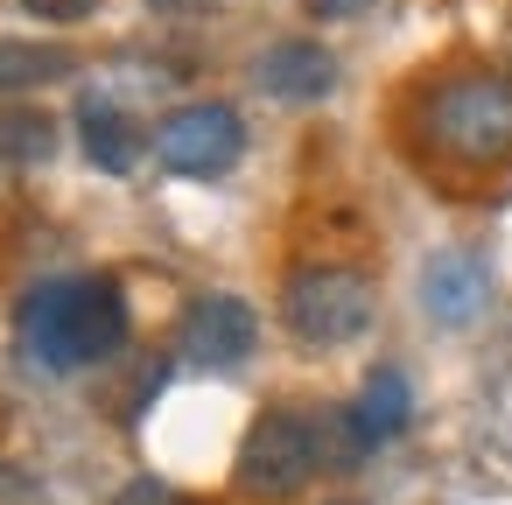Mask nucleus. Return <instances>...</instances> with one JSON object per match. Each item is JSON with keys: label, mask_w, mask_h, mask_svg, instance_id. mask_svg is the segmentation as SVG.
<instances>
[{"label": "nucleus", "mask_w": 512, "mask_h": 505, "mask_svg": "<svg viewBox=\"0 0 512 505\" xmlns=\"http://www.w3.org/2000/svg\"><path fill=\"white\" fill-rule=\"evenodd\" d=\"M15 330H22L29 365H43V372L64 379V372L106 365L127 344L134 316H127V295H120L113 274H57V281L29 288Z\"/></svg>", "instance_id": "obj_1"}, {"label": "nucleus", "mask_w": 512, "mask_h": 505, "mask_svg": "<svg viewBox=\"0 0 512 505\" xmlns=\"http://www.w3.org/2000/svg\"><path fill=\"white\" fill-rule=\"evenodd\" d=\"M337 456H351V442H344V421L337 414H302V407H267L253 428H246V442H239V463H232V477H239V491L246 498H295L323 463H337Z\"/></svg>", "instance_id": "obj_2"}, {"label": "nucleus", "mask_w": 512, "mask_h": 505, "mask_svg": "<svg viewBox=\"0 0 512 505\" xmlns=\"http://www.w3.org/2000/svg\"><path fill=\"white\" fill-rule=\"evenodd\" d=\"M428 141L463 162V169H491L512 155V78H449L428 99Z\"/></svg>", "instance_id": "obj_3"}, {"label": "nucleus", "mask_w": 512, "mask_h": 505, "mask_svg": "<svg viewBox=\"0 0 512 505\" xmlns=\"http://www.w3.org/2000/svg\"><path fill=\"white\" fill-rule=\"evenodd\" d=\"M372 309H379V288L358 267H295L288 288H281V323L316 351H337V344L365 337Z\"/></svg>", "instance_id": "obj_4"}, {"label": "nucleus", "mask_w": 512, "mask_h": 505, "mask_svg": "<svg viewBox=\"0 0 512 505\" xmlns=\"http://www.w3.org/2000/svg\"><path fill=\"white\" fill-rule=\"evenodd\" d=\"M246 155V120L225 106V99H190L176 106L162 127H155V162L169 176H190V183H218L225 169H239Z\"/></svg>", "instance_id": "obj_5"}, {"label": "nucleus", "mask_w": 512, "mask_h": 505, "mask_svg": "<svg viewBox=\"0 0 512 505\" xmlns=\"http://www.w3.org/2000/svg\"><path fill=\"white\" fill-rule=\"evenodd\" d=\"M253 344H260V316H253L239 295H197V302L183 309V330H176L183 365H197V372H232V365L253 358Z\"/></svg>", "instance_id": "obj_6"}, {"label": "nucleus", "mask_w": 512, "mask_h": 505, "mask_svg": "<svg viewBox=\"0 0 512 505\" xmlns=\"http://www.w3.org/2000/svg\"><path fill=\"white\" fill-rule=\"evenodd\" d=\"M421 309H428V323H442V330H470V323L491 309V260H484L477 246H442V253H428V267H421Z\"/></svg>", "instance_id": "obj_7"}, {"label": "nucleus", "mask_w": 512, "mask_h": 505, "mask_svg": "<svg viewBox=\"0 0 512 505\" xmlns=\"http://www.w3.org/2000/svg\"><path fill=\"white\" fill-rule=\"evenodd\" d=\"M253 85L267 99H281V106H316V99L337 92V57L323 43H309V36H288V43L253 57Z\"/></svg>", "instance_id": "obj_8"}, {"label": "nucleus", "mask_w": 512, "mask_h": 505, "mask_svg": "<svg viewBox=\"0 0 512 505\" xmlns=\"http://www.w3.org/2000/svg\"><path fill=\"white\" fill-rule=\"evenodd\" d=\"M337 414H344L358 456H365V449H386V442L407 435V421H414V386H407L400 365H379V372L365 379V393H358L351 407H337Z\"/></svg>", "instance_id": "obj_9"}, {"label": "nucleus", "mask_w": 512, "mask_h": 505, "mask_svg": "<svg viewBox=\"0 0 512 505\" xmlns=\"http://www.w3.org/2000/svg\"><path fill=\"white\" fill-rule=\"evenodd\" d=\"M78 148H85V162H92L99 176H127V169L141 162V127H134L106 92H85V99H78Z\"/></svg>", "instance_id": "obj_10"}, {"label": "nucleus", "mask_w": 512, "mask_h": 505, "mask_svg": "<svg viewBox=\"0 0 512 505\" xmlns=\"http://www.w3.org/2000/svg\"><path fill=\"white\" fill-rule=\"evenodd\" d=\"M78 71V50L64 43H15V36H0V99H29L43 85H64Z\"/></svg>", "instance_id": "obj_11"}, {"label": "nucleus", "mask_w": 512, "mask_h": 505, "mask_svg": "<svg viewBox=\"0 0 512 505\" xmlns=\"http://www.w3.org/2000/svg\"><path fill=\"white\" fill-rule=\"evenodd\" d=\"M57 155V120L43 106H0V162L8 169H43Z\"/></svg>", "instance_id": "obj_12"}, {"label": "nucleus", "mask_w": 512, "mask_h": 505, "mask_svg": "<svg viewBox=\"0 0 512 505\" xmlns=\"http://www.w3.org/2000/svg\"><path fill=\"white\" fill-rule=\"evenodd\" d=\"M113 505H190L169 477H134V484H120V498Z\"/></svg>", "instance_id": "obj_13"}, {"label": "nucleus", "mask_w": 512, "mask_h": 505, "mask_svg": "<svg viewBox=\"0 0 512 505\" xmlns=\"http://www.w3.org/2000/svg\"><path fill=\"white\" fill-rule=\"evenodd\" d=\"M22 8H29L36 22H85L99 0H22Z\"/></svg>", "instance_id": "obj_14"}, {"label": "nucleus", "mask_w": 512, "mask_h": 505, "mask_svg": "<svg viewBox=\"0 0 512 505\" xmlns=\"http://www.w3.org/2000/svg\"><path fill=\"white\" fill-rule=\"evenodd\" d=\"M36 498V484L22 477V470H8V463H0V505H29Z\"/></svg>", "instance_id": "obj_15"}, {"label": "nucleus", "mask_w": 512, "mask_h": 505, "mask_svg": "<svg viewBox=\"0 0 512 505\" xmlns=\"http://www.w3.org/2000/svg\"><path fill=\"white\" fill-rule=\"evenodd\" d=\"M372 0H309V15L316 22H344V15H365Z\"/></svg>", "instance_id": "obj_16"}, {"label": "nucleus", "mask_w": 512, "mask_h": 505, "mask_svg": "<svg viewBox=\"0 0 512 505\" xmlns=\"http://www.w3.org/2000/svg\"><path fill=\"white\" fill-rule=\"evenodd\" d=\"M148 8H162V15H204V8H218V0H148Z\"/></svg>", "instance_id": "obj_17"}, {"label": "nucleus", "mask_w": 512, "mask_h": 505, "mask_svg": "<svg viewBox=\"0 0 512 505\" xmlns=\"http://www.w3.org/2000/svg\"><path fill=\"white\" fill-rule=\"evenodd\" d=\"M330 505H351V498H330Z\"/></svg>", "instance_id": "obj_18"}]
</instances>
